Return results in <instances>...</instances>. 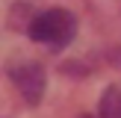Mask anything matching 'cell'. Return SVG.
<instances>
[{"mask_svg": "<svg viewBox=\"0 0 121 118\" xmlns=\"http://www.w3.org/2000/svg\"><path fill=\"white\" fill-rule=\"evenodd\" d=\"M27 35L39 44H47L53 50L71 44L77 35V18L71 15L68 9H44L35 12L33 24L27 27Z\"/></svg>", "mask_w": 121, "mask_h": 118, "instance_id": "1", "label": "cell"}, {"mask_svg": "<svg viewBox=\"0 0 121 118\" xmlns=\"http://www.w3.org/2000/svg\"><path fill=\"white\" fill-rule=\"evenodd\" d=\"M9 80L15 83L18 94H21L30 106H39L41 103V94H44V86H47L41 62H35V59H24V62L9 65Z\"/></svg>", "mask_w": 121, "mask_h": 118, "instance_id": "2", "label": "cell"}, {"mask_svg": "<svg viewBox=\"0 0 121 118\" xmlns=\"http://www.w3.org/2000/svg\"><path fill=\"white\" fill-rule=\"evenodd\" d=\"M98 115L100 118H121V86H109L100 94Z\"/></svg>", "mask_w": 121, "mask_h": 118, "instance_id": "3", "label": "cell"}, {"mask_svg": "<svg viewBox=\"0 0 121 118\" xmlns=\"http://www.w3.org/2000/svg\"><path fill=\"white\" fill-rule=\"evenodd\" d=\"M80 118H92V115H80Z\"/></svg>", "mask_w": 121, "mask_h": 118, "instance_id": "4", "label": "cell"}]
</instances>
